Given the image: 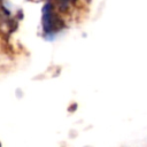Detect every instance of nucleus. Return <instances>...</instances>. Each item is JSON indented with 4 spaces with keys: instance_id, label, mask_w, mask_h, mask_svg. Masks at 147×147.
Returning <instances> with one entry per match:
<instances>
[{
    "instance_id": "f257e3e1",
    "label": "nucleus",
    "mask_w": 147,
    "mask_h": 147,
    "mask_svg": "<svg viewBox=\"0 0 147 147\" xmlns=\"http://www.w3.org/2000/svg\"><path fill=\"white\" fill-rule=\"evenodd\" d=\"M61 28L59 17L55 15L51 3H47L44 11V29L46 33H54Z\"/></svg>"
},
{
    "instance_id": "f03ea898",
    "label": "nucleus",
    "mask_w": 147,
    "mask_h": 147,
    "mask_svg": "<svg viewBox=\"0 0 147 147\" xmlns=\"http://www.w3.org/2000/svg\"><path fill=\"white\" fill-rule=\"evenodd\" d=\"M75 0H59V7L61 8V10H67Z\"/></svg>"
}]
</instances>
